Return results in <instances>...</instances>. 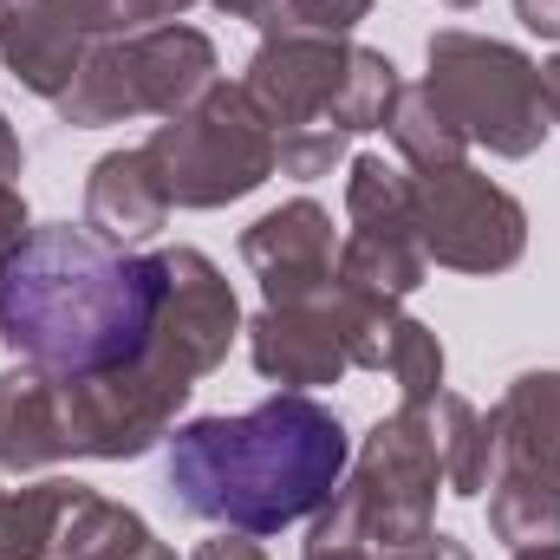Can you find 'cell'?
<instances>
[{"label": "cell", "instance_id": "83f0119b", "mask_svg": "<svg viewBox=\"0 0 560 560\" xmlns=\"http://www.w3.org/2000/svg\"><path fill=\"white\" fill-rule=\"evenodd\" d=\"M215 13H229V20H255V26H275L280 0H209Z\"/></svg>", "mask_w": 560, "mask_h": 560}, {"label": "cell", "instance_id": "d6986e66", "mask_svg": "<svg viewBox=\"0 0 560 560\" xmlns=\"http://www.w3.org/2000/svg\"><path fill=\"white\" fill-rule=\"evenodd\" d=\"M385 138L398 150V163L423 176V170H450V163H463V150L469 138L430 105V92L423 85H398V98H392V112H385Z\"/></svg>", "mask_w": 560, "mask_h": 560}, {"label": "cell", "instance_id": "5bb4252c", "mask_svg": "<svg viewBox=\"0 0 560 560\" xmlns=\"http://www.w3.org/2000/svg\"><path fill=\"white\" fill-rule=\"evenodd\" d=\"M495 469L560 482V372H522L489 411Z\"/></svg>", "mask_w": 560, "mask_h": 560}, {"label": "cell", "instance_id": "4fadbf2b", "mask_svg": "<svg viewBox=\"0 0 560 560\" xmlns=\"http://www.w3.org/2000/svg\"><path fill=\"white\" fill-rule=\"evenodd\" d=\"M170 222V196H163V176L150 170V156L138 150H112L92 163L85 176V229L112 248H138L156 229Z\"/></svg>", "mask_w": 560, "mask_h": 560}, {"label": "cell", "instance_id": "6da1fadb", "mask_svg": "<svg viewBox=\"0 0 560 560\" xmlns=\"http://www.w3.org/2000/svg\"><path fill=\"white\" fill-rule=\"evenodd\" d=\"M352 469V436L332 405L306 392H275L242 418H189L170 430L163 482L189 522L280 535L313 522Z\"/></svg>", "mask_w": 560, "mask_h": 560}, {"label": "cell", "instance_id": "ba28073f", "mask_svg": "<svg viewBox=\"0 0 560 560\" xmlns=\"http://www.w3.org/2000/svg\"><path fill=\"white\" fill-rule=\"evenodd\" d=\"M196 0H13L0 20V66L46 105L79 79L85 52L98 39L143 33L163 20H183Z\"/></svg>", "mask_w": 560, "mask_h": 560}, {"label": "cell", "instance_id": "d6a6232c", "mask_svg": "<svg viewBox=\"0 0 560 560\" xmlns=\"http://www.w3.org/2000/svg\"><path fill=\"white\" fill-rule=\"evenodd\" d=\"M515 560H560V541H548V548H515Z\"/></svg>", "mask_w": 560, "mask_h": 560}, {"label": "cell", "instance_id": "3957f363", "mask_svg": "<svg viewBox=\"0 0 560 560\" xmlns=\"http://www.w3.org/2000/svg\"><path fill=\"white\" fill-rule=\"evenodd\" d=\"M255 112L268 118L280 150V176H332L346 163V143L385 131V112L398 98V66L378 46H359L346 33H306V26H261V46L242 72Z\"/></svg>", "mask_w": 560, "mask_h": 560}, {"label": "cell", "instance_id": "8fae6325", "mask_svg": "<svg viewBox=\"0 0 560 560\" xmlns=\"http://www.w3.org/2000/svg\"><path fill=\"white\" fill-rule=\"evenodd\" d=\"M248 359L268 385L287 392H319V385H339L352 372V352H346V326H339V306L332 293L319 300H287V306H261L248 326Z\"/></svg>", "mask_w": 560, "mask_h": 560}, {"label": "cell", "instance_id": "7402d4cb", "mask_svg": "<svg viewBox=\"0 0 560 560\" xmlns=\"http://www.w3.org/2000/svg\"><path fill=\"white\" fill-rule=\"evenodd\" d=\"M385 372L398 378V398H405V405H430V398L443 392V339H436L423 319L398 313L392 346H385Z\"/></svg>", "mask_w": 560, "mask_h": 560}, {"label": "cell", "instance_id": "52a82bcc", "mask_svg": "<svg viewBox=\"0 0 560 560\" xmlns=\"http://www.w3.org/2000/svg\"><path fill=\"white\" fill-rule=\"evenodd\" d=\"M143 156L163 176L170 209H229L280 170L268 118L255 112L248 85H229V79H215L183 118H163Z\"/></svg>", "mask_w": 560, "mask_h": 560}, {"label": "cell", "instance_id": "277c9868", "mask_svg": "<svg viewBox=\"0 0 560 560\" xmlns=\"http://www.w3.org/2000/svg\"><path fill=\"white\" fill-rule=\"evenodd\" d=\"M436 489H443V463L430 443V411L398 405L392 418L372 423L365 450L352 456L346 482L332 489V502L313 515L306 541H365L378 555L405 548L436 528Z\"/></svg>", "mask_w": 560, "mask_h": 560}, {"label": "cell", "instance_id": "9c48e42d", "mask_svg": "<svg viewBox=\"0 0 560 560\" xmlns=\"http://www.w3.org/2000/svg\"><path fill=\"white\" fill-rule=\"evenodd\" d=\"M418 242L450 275H509L528 255V209L469 163L418 176Z\"/></svg>", "mask_w": 560, "mask_h": 560}, {"label": "cell", "instance_id": "f546056e", "mask_svg": "<svg viewBox=\"0 0 560 560\" xmlns=\"http://www.w3.org/2000/svg\"><path fill=\"white\" fill-rule=\"evenodd\" d=\"M26 170V143L13 138V125H7V112H0V183H13Z\"/></svg>", "mask_w": 560, "mask_h": 560}, {"label": "cell", "instance_id": "7c38bea8", "mask_svg": "<svg viewBox=\"0 0 560 560\" xmlns=\"http://www.w3.org/2000/svg\"><path fill=\"white\" fill-rule=\"evenodd\" d=\"M242 261H248V275L261 280L268 306L332 293V261H339V248H332V215H326L313 196L280 202L261 222L242 229Z\"/></svg>", "mask_w": 560, "mask_h": 560}, {"label": "cell", "instance_id": "ac0fdd59", "mask_svg": "<svg viewBox=\"0 0 560 560\" xmlns=\"http://www.w3.org/2000/svg\"><path fill=\"white\" fill-rule=\"evenodd\" d=\"M79 482L46 476L33 489H0V560H59V522Z\"/></svg>", "mask_w": 560, "mask_h": 560}, {"label": "cell", "instance_id": "5b68a950", "mask_svg": "<svg viewBox=\"0 0 560 560\" xmlns=\"http://www.w3.org/2000/svg\"><path fill=\"white\" fill-rule=\"evenodd\" d=\"M215 39L183 20H163L143 33L98 39L52 112L79 131H105L125 118H183L215 85Z\"/></svg>", "mask_w": 560, "mask_h": 560}, {"label": "cell", "instance_id": "8992f818", "mask_svg": "<svg viewBox=\"0 0 560 560\" xmlns=\"http://www.w3.org/2000/svg\"><path fill=\"white\" fill-rule=\"evenodd\" d=\"M423 59H430V72H423L430 105L469 143H482L489 156L522 163L555 131L548 112H541V66L522 46L443 26V33H430Z\"/></svg>", "mask_w": 560, "mask_h": 560}, {"label": "cell", "instance_id": "44dd1931", "mask_svg": "<svg viewBox=\"0 0 560 560\" xmlns=\"http://www.w3.org/2000/svg\"><path fill=\"white\" fill-rule=\"evenodd\" d=\"M143 535H150V522H143L138 509L105 502L98 489L79 482V495H72V509L59 522V560H112V555H125V548H138Z\"/></svg>", "mask_w": 560, "mask_h": 560}, {"label": "cell", "instance_id": "e0dca14e", "mask_svg": "<svg viewBox=\"0 0 560 560\" xmlns=\"http://www.w3.org/2000/svg\"><path fill=\"white\" fill-rule=\"evenodd\" d=\"M346 222L365 235H418V176L385 156H352L346 163Z\"/></svg>", "mask_w": 560, "mask_h": 560}, {"label": "cell", "instance_id": "30bf717a", "mask_svg": "<svg viewBox=\"0 0 560 560\" xmlns=\"http://www.w3.org/2000/svg\"><path fill=\"white\" fill-rule=\"evenodd\" d=\"M235 332H242V306L229 275L202 248H163V306H156L143 365L196 392V378H209L229 359Z\"/></svg>", "mask_w": 560, "mask_h": 560}, {"label": "cell", "instance_id": "cb8c5ba5", "mask_svg": "<svg viewBox=\"0 0 560 560\" xmlns=\"http://www.w3.org/2000/svg\"><path fill=\"white\" fill-rule=\"evenodd\" d=\"M26 235H33V222H26V196H20V183H0V268L20 255Z\"/></svg>", "mask_w": 560, "mask_h": 560}, {"label": "cell", "instance_id": "f1b7e54d", "mask_svg": "<svg viewBox=\"0 0 560 560\" xmlns=\"http://www.w3.org/2000/svg\"><path fill=\"white\" fill-rule=\"evenodd\" d=\"M300 560H385V555H378V548H365V541H319V548L306 541V555H300Z\"/></svg>", "mask_w": 560, "mask_h": 560}, {"label": "cell", "instance_id": "9a60e30c", "mask_svg": "<svg viewBox=\"0 0 560 560\" xmlns=\"http://www.w3.org/2000/svg\"><path fill=\"white\" fill-rule=\"evenodd\" d=\"M423 275H430V255H423L418 235H365V229H352L339 242V261H332V280L339 287L372 293V300H392V306H405L423 287Z\"/></svg>", "mask_w": 560, "mask_h": 560}, {"label": "cell", "instance_id": "e575fe53", "mask_svg": "<svg viewBox=\"0 0 560 560\" xmlns=\"http://www.w3.org/2000/svg\"><path fill=\"white\" fill-rule=\"evenodd\" d=\"M7 7H13V0H0V20H7Z\"/></svg>", "mask_w": 560, "mask_h": 560}, {"label": "cell", "instance_id": "4316f807", "mask_svg": "<svg viewBox=\"0 0 560 560\" xmlns=\"http://www.w3.org/2000/svg\"><path fill=\"white\" fill-rule=\"evenodd\" d=\"M515 20H522L535 39H555L560 46V0H515Z\"/></svg>", "mask_w": 560, "mask_h": 560}, {"label": "cell", "instance_id": "603a6c76", "mask_svg": "<svg viewBox=\"0 0 560 560\" xmlns=\"http://www.w3.org/2000/svg\"><path fill=\"white\" fill-rule=\"evenodd\" d=\"M378 0H280V26H306V33H352Z\"/></svg>", "mask_w": 560, "mask_h": 560}, {"label": "cell", "instance_id": "2e32d148", "mask_svg": "<svg viewBox=\"0 0 560 560\" xmlns=\"http://www.w3.org/2000/svg\"><path fill=\"white\" fill-rule=\"evenodd\" d=\"M423 411H430V443H436V463H443V489L463 495V502H476L489 489V476H495L489 418L469 398H456V392H436Z\"/></svg>", "mask_w": 560, "mask_h": 560}, {"label": "cell", "instance_id": "7a4b0ae2", "mask_svg": "<svg viewBox=\"0 0 560 560\" xmlns=\"http://www.w3.org/2000/svg\"><path fill=\"white\" fill-rule=\"evenodd\" d=\"M163 306V255H131L92 229L46 222L0 268V346L52 378L143 359Z\"/></svg>", "mask_w": 560, "mask_h": 560}, {"label": "cell", "instance_id": "4dcf8cb0", "mask_svg": "<svg viewBox=\"0 0 560 560\" xmlns=\"http://www.w3.org/2000/svg\"><path fill=\"white\" fill-rule=\"evenodd\" d=\"M541 112H548V125H560V52L541 66Z\"/></svg>", "mask_w": 560, "mask_h": 560}, {"label": "cell", "instance_id": "836d02e7", "mask_svg": "<svg viewBox=\"0 0 560 560\" xmlns=\"http://www.w3.org/2000/svg\"><path fill=\"white\" fill-rule=\"evenodd\" d=\"M443 7H476V0H443Z\"/></svg>", "mask_w": 560, "mask_h": 560}, {"label": "cell", "instance_id": "484cf974", "mask_svg": "<svg viewBox=\"0 0 560 560\" xmlns=\"http://www.w3.org/2000/svg\"><path fill=\"white\" fill-rule=\"evenodd\" d=\"M385 560H476L456 535H443V528H430V535H418V541H405V548H392Z\"/></svg>", "mask_w": 560, "mask_h": 560}, {"label": "cell", "instance_id": "1f68e13d", "mask_svg": "<svg viewBox=\"0 0 560 560\" xmlns=\"http://www.w3.org/2000/svg\"><path fill=\"white\" fill-rule=\"evenodd\" d=\"M112 560H176V548H163L156 535H143L138 548H125V555H112Z\"/></svg>", "mask_w": 560, "mask_h": 560}, {"label": "cell", "instance_id": "ffe728a7", "mask_svg": "<svg viewBox=\"0 0 560 560\" xmlns=\"http://www.w3.org/2000/svg\"><path fill=\"white\" fill-rule=\"evenodd\" d=\"M489 528L509 548H548V541H560V482L495 469L489 476Z\"/></svg>", "mask_w": 560, "mask_h": 560}, {"label": "cell", "instance_id": "d4e9b609", "mask_svg": "<svg viewBox=\"0 0 560 560\" xmlns=\"http://www.w3.org/2000/svg\"><path fill=\"white\" fill-rule=\"evenodd\" d=\"M189 560H268V548L255 541V535H235V528H215L209 541H196V555Z\"/></svg>", "mask_w": 560, "mask_h": 560}]
</instances>
